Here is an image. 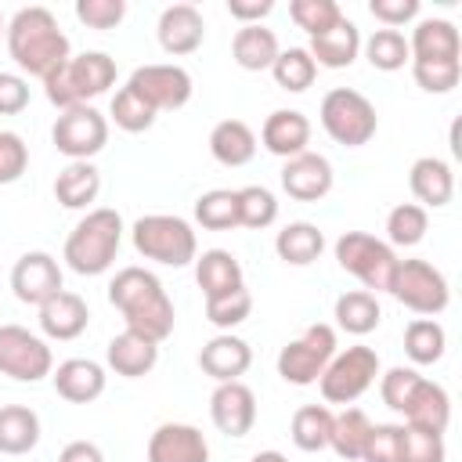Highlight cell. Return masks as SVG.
Returning a JSON list of instances; mask_svg holds the SVG:
<instances>
[{"mask_svg":"<svg viewBox=\"0 0 462 462\" xmlns=\"http://www.w3.org/2000/svg\"><path fill=\"white\" fill-rule=\"evenodd\" d=\"M76 18L87 29H116L126 18V0H76Z\"/></svg>","mask_w":462,"mask_h":462,"instance_id":"50","label":"cell"},{"mask_svg":"<svg viewBox=\"0 0 462 462\" xmlns=\"http://www.w3.org/2000/svg\"><path fill=\"white\" fill-rule=\"evenodd\" d=\"M336 325L343 328V332H350V336H368V332H375L379 328V321H383V307H379V300H375V292H368V289H350V292H343L339 300H336Z\"/></svg>","mask_w":462,"mask_h":462,"instance_id":"34","label":"cell"},{"mask_svg":"<svg viewBox=\"0 0 462 462\" xmlns=\"http://www.w3.org/2000/svg\"><path fill=\"white\" fill-rule=\"evenodd\" d=\"M249 314H253V296H249L245 285L235 289V292H227V296L206 300V318H209L217 328H224V332H231L235 325H242Z\"/></svg>","mask_w":462,"mask_h":462,"instance_id":"46","label":"cell"},{"mask_svg":"<svg viewBox=\"0 0 462 462\" xmlns=\"http://www.w3.org/2000/svg\"><path fill=\"white\" fill-rule=\"evenodd\" d=\"M357 51H361V32H357V25L346 14L332 29L310 36V47H307L314 65H321V69H350Z\"/></svg>","mask_w":462,"mask_h":462,"instance_id":"26","label":"cell"},{"mask_svg":"<svg viewBox=\"0 0 462 462\" xmlns=\"http://www.w3.org/2000/svg\"><path fill=\"white\" fill-rule=\"evenodd\" d=\"M101 191V173L94 162H69L54 177V199L65 209H87Z\"/></svg>","mask_w":462,"mask_h":462,"instance_id":"33","label":"cell"},{"mask_svg":"<svg viewBox=\"0 0 462 462\" xmlns=\"http://www.w3.org/2000/svg\"><path fill=\"white\" fill-rule=\"evenodd\" d=\"M368 14L383 22V29H397L419 14V0H368Z\"/></svg>","mask_w":462,"mask_h":462,"instance_id":"52","label":"cell"},{"mask_svg":"<svg viewBox=\"0 0 462 462\" xmlns=\"http://www.w3.org/2000/svg\"><path fill=\"white\" fill-rule=\"evenodd\" d=\"M148 462H209V444L188 422H162L148 437Z\"/></svg>","mask_w":462,"mask_h":462,"instance_id":"18","label":"cell"},{"mask_svg":"<svg viewBox=\"0 0 462 462\" xmlns=\"http://www.w3.org/2000/svg\"><path fill=\"white\" fill-rule=\"evenodd\" d=\"M448 350V332L440 321L433 318H415L408 321L404 328V354L415 361V365H437Z\"/></svg>","mask_w":462,"mask_h":462,"instance_id":"36","label":"cell"},{"mask_svg":"<svg viewBox=\"0 0 462 462\" xmlns=\"http://www.w3.org/2000/svg\"><path fill=\"white\" fill-rule=\"evenodd\" d=\"M87 321H90V307L79 292H54L47 303H40V328L47 339H58V343H69L76 336L87 332Z\"/></svg>","mask_w":462,"mask_h":462,"instance_id":"20","label":"cell"},{"mask_svg":"<svg viewBox=\"0 0 462 462\" xmlns=\"http://www.w3.org/2000/svg\"><path fill=\"white\" fill-rule=\"evenodd\" d=\"M51 379H54L58 397H65L69 404H90V401H97L105 393V383H108L105 368L97 361H90V357H69V361H61L51 372Z\"/></svg>","mask_w":462,"mask_h":462,"instance_id":"22","label":"cell"},{"mask_svg":"<svg viewBox=\"0 0 462 462\" xmlns=\"http://www.w3.org/2000/svg\"><path fill=\"white\" fill-rule=\"evenodd\" d=\"M401 433L404 426L397 422H372L361 462H401Z\"/></svg>","mask_w":462,"mask_h":462,"instance_id":"49","label":"cell"},{"mask_svg":"<svg viewBox=\"0 0 462 462\" xmlns=\"http://www.w3.org/2000/svg\"><path fill=\"white\" fill-rule=\"evenodd\" d=\"M195 282H199V289H202L206 300L227 296V292H235V289L245 285L242 263L227 249H206L202 256H195Z\"/></svg>","mask_w":462,"mask_h":462,"instance_id":"27","label":"cell"},{"mask_svg":"<svg viewBox=\"0 0 462 462\" xmlns=\"http://www.w3.org/2000/svg\"><path fill=\"white\" fill-rule=\"evenodd\" d=\"M209 155L220 166H231V170L253 162V155H256V134H253V126L242 123V119H220L209 130Z\"/></svg>","mask_w":462,"mask_h":462,"instance_id":"29","label":"cell"},{"mask_svg":"<svg viewBox=\"0 0 462 462\" xmlns=\"http://www.w3.org/2000/svg\"><path fill=\"white\" fill-rule=\"evenodd\" d=\"M408 51H411V61H458L462 40H458L455 22H448V18H422L411 29Z\"/></svg>","mask_w":462,"mask_h":462,"instance_id":"25","label":"cell"},{"mask_svg":"<svg viewBox=\"0 0 462 462\" xmlns=\"http://www.w3.org/2000/svg\"><path fill=\"white\" fill-rule=\"evenodd\" d=\"M195 220L206 231H231L238 227V195L231 188H213L195 199Z\"/></svg>","mask_w":462,"mask_h":462,"instance_id":"41","label":"cell"},{"mask_svg":"<svg viewBox=\"0 0 462 462\" xmlns=\"http://www.w3.org/2000/svg\"><path fill=\"white\" fill-rule=\"evenodd\" d=\"M249 462H289V458H285L282 451H256Z\"/></svg>","mask_w":462,"mask_h":462,"instance_id":"56","label":"cell"},{"mask_svg":"<svg viewBox=\"0 0 462 462\" xmlns=\"http://www.w3.org/2000/svg\"><path fill=\"white\" fill-rule=\"evenodd\" d=\"M40 444V415L29 404L0 408V455H29Z\"/></svg>","mask_w":462,"mask_h":462,"instance_id":"32","label":"cell"},{"mask_svg":"<svg viewBox=\"0 0 462 462\" xmlns=\"http://www.w3.org/2000/svg\"><path fill=\"white\" fill-rule=\"evenodd\" d=\"M11 289L29 307L47 303L54 292H61V267H58V260L51 253H43V249L22 253L14 260V267H11Z\"/></svg>","mask_w":462,"mask_h":462,"instance_id":"14","label":"cell"},{"mask_svg":"<svg viewBox=\"0 0 462 462\" xmlns=\"http://www.w3.org/2000/svg\"><path fill=\"white\" fill-rule=\"evenodd\" d=\"M448 422H451V397H448V390L440 383H433V379L422 375L411 404L404 408V426H415V430H426V433H440L444 437Z\"/></svg>","mask_w":462,"mask_h":462,"instance_id":"28","label":"cell"},{"mask_svg":"<svg viewBox=\"0 0 462 462\" xmlns=\"http://www.w3.org/2000/svg\"><path fill=\"white\" fill-rule=\"evenodd\" d=\"M7 54L29 76H47L61 61H69V36L47 7H22L7 22Z\"/></svg>","mask_w":462,"mask_h":462,"instance_id":"2","label":"cell"},{"mask_svg":"<svg viewBox=\"0 0 462 462\" xmlns=\"http://www.w3.org/2000/svg\"><path fill=\"white\" fill-rule=\"evenodd\" d=\"M332 354H336V328L325 321L307 325L303 336H296L278 350V375L292 386H310L321 379Z\"/></svg>","mask_w":462,"mask_h":462,"instance_id":"9","label":"cell"},{"mask_svg":"<svg viewBox=\"0 0 462 462\" xmlns=\"http://www.w3.org/2000/svg\"><path fill=\"white\" fill-rule=\"evenodd\" d=\"M368 430H372V419H368L361 408H343L339 415H332V437H328V448H332L339 458L357 462L361 451H365Z\"/></svg>","mask_w":462,"mask_h":462,"instance_id":"35","label":"cell"},{"mask_svg":"<svg viewBox=\"0 0 462 462\" xmlns=\"http://www.w3.org/2000/svg\"><path fill=\"white\" fill-rule=\"evenodd\" d=\"M51 141L61 155H69L72 162H90L105 144H108V119L94 108V105H76L65 108L54 119Z\"/></svg>","mask_w":462,"mask_h":462,"instance_id":"11","label":"cell"},{"mask_svg":"<svg viewBox=\"0 0 462 462\" xmlns=\"http://www.w3.org/2000/svg\"><path fill=\"white\" fill-rule=\"evenodd\" d=\"M271 76L282 90L289 94H303L314 79H318V65L314 58L307 54V47H289V51H278L274 65H271Z\"/></svg>","mask_w":462,"mask_h":462,"instance_id":"39","label":"cell"},{"mask_svg":"<svg viewBox=\"0 0 462 462\" xmlns=\"http://www.w3.org/2000/svg\"><path fill=\"white\" fill-rule=\"evenodd\" d=\"M209 419L220 433L227 437H245L256 422V393L235 379V383H217L213 397H209Z\"/></svg>","mask_w":462,"mask_h":462,"instance_id":"15","label":"cell"},{"mask_svg":"<svg viewBox=\"0 0 462 462\" xmlns=\"http://www.w3.org/2000/svg\"><path fill=\"white\" fill-rule=\"evenodd\" d=\"M227 11L242 25H260V18H267L274 11V4L271 0H227Z\"/></svg>","mask_w":462,"mask_h":462,"instance_id":"54","label":"cell"},{"mask_svg":"<svg viewBox=\"0 0 462 462\" xmlns=\"http://www.w3.org/2000/svg\"><path fill=\"white\" fill-rule=\"evenodd\" d=\"M411 76L426 94H448L462 79V61H411Z\"/></svg>","mask_w":462,"mask_h":462,"instance_id":"48","label":"cell"},{"mask_svg":"<svg viewBox=\"0 0 462 462\" xmlns=\"http://www.w3.org/2000/svg\"><path fill=\"white\" fill-rule=\"evenodd\" d=\"M126 87L130 90H137L155 112H173V108H184L188 101H191V76H188V69H180V65H166V61H159V65H141V69H134L130 72V79H126Z\"/></svg>","mask_w":462,"mask_h":462,"instance_id":"13","label":"cell"},{"mask_svg":"<svg viewBox=\"0 0 462 462\" xmlns=\"http://www.w3.org/2000/svg\"><path fill=\"white\" fill-rule=\"evenodd\" d=\"M0 32H7V22H4V11H0Z\"/></svg>","mask_w":462,"mask_h":462,"instance_id":"57","label":"cell"},{"mask_svg":"<svg viewBox=\"0 0 462 462\" xmlns=\"http://www.w3.org/2000/svg\"><path fill=\"white\" fill-rule=\"evenodd\" d=\"M108 116L116 119V126H119V130H126V134H144V130L155 123V116H159V112H155V108H152L137 90L123 87V90H116Z\"/></svg>","mask_w":462,"mask_h":462,"instance_id":"43","label":"cell"},{"mask_svg":"<svg viewBox=\"0 0 462 462\" xmlns=\"http://www.w3.org/2000/svg\"><path fill=\"white\" fill-rule=\"evenodd\" d=\"M278 36H274V29H267V25H242L238 32H235V40H231V58H235V65L238 69H245V72H263V69H271L274 65V58H278Z\"/></svg>","mask_w":462,"mask_h":462,"instance_id":"30","label":"cell"},{"mask_svg":"<svg viewBox=\"0 0 462 462\" xmlns=\"http://www.w3.org/2000/svg\"><path fill=\"white\" fill-rule=\"evenodd\" d=\"M282 188L296 202H318L332 191V162L318 152H300L282 166Z\"/></svg>","mask_w":462,"mask_h":462,"instance_id":"16","label":"cell"},{"mask_svg":"<svg viewBox=\"0 0 462 462\" xmlns=\"http://www.w3.org/2000/svg\"><path fill=\"white\" fill-rule=\"evenodd\" d=\"M292 444L300 451H321L328 448V437H332V411L328 404H303L292 411Z\"/></svg>","mask_w":462,"mask_h":462,"instance_id":"37","label":"cell"},{"mask_svg":"<svg viewBox=\"0 0 462 462\" xmlns=\"http://www.w3.org/2000/svg\"><path fill=\"white\" fill-rule=\"evenodd\" d=\"M375 375H379V354L372 346H346L332 354L318 386L328 404H354L375 383Z\"/></svg>","mask_w":462,"mask_h":462,"instance_id":"10","label":"cell"},{"mask_svg":"<svg viewBox=\"0 0 462 462\" xmlns=\"http://www.w3.org/2000/svg\"><path fill=\"white\" fill-rule=\"evenodd\" d=\"M58 462H105V451L94 440H72L61 448Z\"/></svg>","mask_w":462,"mask_h":462,"instance_id":"55","label":"cell"},{"mask_svg":"<svg viewBox=\"0 0 462 462\" xmlns=\"http://www.w3.org/2000/svg\"><path fill=\"white\" fill-rule=\"evenodd\" d=\"M260 141L271 155L292 159V155L307 152V144H310V119L296 108H274L260 126Z\"/></svg>","mask_w":462,"mask_h":462,"instance_id":"21","label":"cell"},{"mask_svg":"<svg viewBox=\"0 0 462 462\" xmlns=\"http://www.w3.org/2000/svg\"><path fill=\"white\" fill-rule=\"evenodd\" d=\"M419 383H422V375H419L415 368L397 365V368H390V372H383V375H379V397H383V404H386V408H393V411H401V415H404V408L411 404V397H415Z\"/></svg>","mask_w":462,"mask_h":462,"instance_id":"45","label":"cell"},{"mask_svg":"<svg viewBox=\"0 0 462 462\" xmlns=\"http://www.w3.org/2000/svg\"><path fill=\"white\" fill-rule=\"evenodd\" d=\"M29 105V83L18 72H0V116H18Z\"/></svg>","mask_w":462,"mask_h":462,"instance_id":"53","label":"cell"},{"mask_svg":"<svg viewBox=\"0 0 462 462\" xmlns=\"http://www.w3.org/2000/svg\"><path fill=\"white\" fill-rule=\"evenodd\" d=\"M321 126L325 134L336 141V144H346V148H361L375 137L379 130V116H375V105L354 90V87H332L325 97H321Z\"/></svg>","mask_w":462,"mask_h":462,"instance_id":"6","label":"cell"},{"mask_svg":"<svg viewBox=\"0 0 462 462\" xmlns=\"http://www.w3.org/2000/svg\"><path fill=\"white\" fill-rule=\"evenodd\" d=\"M108 303L123 314L126 328L162 343L173 332V300L162 282L144 267H123L108 282Z\"/></svg>","mask_w":462,"mask_h":462,"instance_id":"1","label":"cell"},{"mask_svg":"<svg viewBox=\"0 0 462 462\" xmlns=\"http://www.w3.org/2000/svg\"><path fill=\"white\" fill-rule=\"evenodd\" d=\"M426 231H430V213L419 202H401L386 213V245L411 249L426 238Z\"/></svg>","mask_w":462,"mask_h":462,"instance_id":"38","label":"cell"},{"mask_svg":"<svg viewBox=\"0 0 462 462\" xmlns=\"http://www.w3.org/2000/svg\"><path fill=\"white\" fill-rule=\"evenodd\" d=\"M155 36H159V47L173 58L180 54H191L202 47L206 40V22L199 14L195 4H170L162 14H159V25H155Z\"/></svg>","mask_w":462,"mask_h":462,"instance_id":"17","label":"cell"},{"mask_svg":"<svg viewBox=\"0 0 462 462\" xmlns=\"http://www.w3.org/2000/svg\"><path fill=\"white\" fill-rule=\"evenodd\" d=\"M401 462H448L444 437L415 430V426H404V433H401Z\"/></svg>","mask_w":462,"mask_h":462,"instance_id":"47","label":"cell"},{"mask_svg":"<svg viewBox=\"0 0 462 462\" xmlns=\"http://www.w3.org/2000/svg\"><path fill=\"white\" fill-rule=\"evenodd\" d=\"M365 58L379 72H397L411 61V51H408V40L401 29H375L365 40Z\"/></svg>","mask_w":462,"mask_h":462,"instance_id":"40","label":"cell"},{"mask_svg":"<svg viewBox=\"0 0 462 462\" xmlns=\"http://www.w3.org/2000/svg\"><path fill=\"white\" fill-rule=\"evenodd\" d=\"M253 365V350L242 336H231V332H220L213 336L202 350H199V368L213 379V383H235L249 372Z\"/></svg>","mask_w":462,"mask_h":462,"instance_id":"19","label":"cell"},{"mask_svg":"<svg viewBox=\"0 0 462 462\" xmlns=\"http://www.w3.org/2000/svg\"><path fill=\"white\" fill-rule=\"evenodd\" d=\"M119 242H123V217L108 206H97L90 209L65 238V253L61 260L83 274V278H94V274H105L112 263H116V253H119Z\"/></svg>","mask_w":462,"mask_h":462,"instance_id":"3","label":"cell"},{"mask_svg":"<svg viewBox=\"0 0 462 462\" xmlns=\"http://www.w3.org/2000/svg\"><path fill=\"white\" fill-rule=\"evenodd\" d=\"M235 195H238V227L263 231L278 220V199L263 184H245Z\"/></svg>","mask_w":462,"mask_h":462,"instance_id":"42","label":"cell"},{"mask_svg":"<svg viewBox=\"0 0 462 462\" xmlns=\"http://www.w3.org/2000/svg\"><path fill=\"white\" fill-rule=\"evenodd\" d=\"M336 260L346 274H354L368 292H386L393 267H397V253L393 245H386L383 238L368 235V231H343L336 238Z\"/></svg>","mask_w":462,"mask_h":462,"instance_id":"7","label":"cell"},{"mask_svg":"<svg viewBox=\"0 0 462 462\" xmlns=\"http://www.w3.org/2000/svg\"><path fill=\"white\" fill-rule=\"evenodd\" d=\"M54 372V354L47 339L22 325H0V375L18 383H40Z\"/></svg>","mask_w":462,"mask_h":462,"instance_id":"12","label":"cell"},{"mask_svg":"<svg viewBox=\"0 0 462 462\" xmlns=\"http://www.w3.org/2000/svg\"><path fill=\"white\" fill-rule=\"evenodd\" d=\"M408 188H411V195L419 199L422 209H440L455 195V173H451V166L444 159L422 155L408 170Z\"/></svg>","mask_w":462,"mask_h":462,"instance_id":"24","label":"cell"},{"mask_svg":"<svg viewBox=\"0 0 462 462\" xmlns=\"http://www.w3.org/2000/svg\"><path fill=\"white\" fill-rule=\"evenodd\" d=\"M29 166V148L14 130H0V184H14Z\"/></svg>","mask_w":462,"mask_h":462,"instance_id":"51","label":"cell"},{"mask_svg":"<svg viewBox=\"0 0 462 462\" xmlns=\"http://www.w3.org/2000/svg\"><path fill=\"white\" fill-rule=\"evenodd\" d=\"M105 357H108V368H112L116 375H123V379H141V375H148V372L155 368V361H159V343L148 339V336H141V332H134V328H123L119 336L108 339Z\"/></svg>","mask_w":462,"mask_h":462,"instance_id":"23","label":"cell"},{"mask_svg":"<svg viewBox=\"0 0 462 462\" xmlns=\"http://www.w3.org/2000/svg\"><path fill=\"white\" fill-rule=\"evenodd\" d=\"M274 253L292 267H307L325 253V235L310 220H292L274 235Z\"/></svg>","mask_w":462,"mask_h":462,"instance_id":"31","label":"cell"},{"mask_svg":"<svg viewBox=\"0 0 462 462\" xmlns=\"http://www.w3.org/2000/svg\"><path fill=\"white\" fill-rule=\"evenodd\" d=\"M289 18H292L307 36H318V32L332 29V25L343 18V11H339L336 0H292V4H289Z\"/></svg>","mask_w":462,"mask_h":462,"instance_id":"44","label":"cell"},{"mask_svg":"<svg viewBox=\"0 0 462 462\" xmlns=\"http://www.w3.org/2000/svg\"><path fill=\"white\" fill-rule=\"evenodd\" d=\"M386 292H390L397 303H404L408 310L422 314V318L440 314V310L448 307V300H451L448 278H444L430 260H397Z\"/></svg>","mask_w":462,"mask_h":462,"instance_id":"8","label":"cell"},{"mask_svg":"<svg viewBox=\"0 0 462 462\" xmlns=\"http://www.w3.org/2000/svg\"><path fill=\"white\" fill-rule=\"evenodd\" d=\"M130 238L144 260H155L162 267H184L199 256V242H195L191 224L184 217H173V213H148V217L134 220Z\"/></svg>","mask_w":462,"mask_h":462,"instance_id":"5","label":"cell"},{"mask_svg":"<svg viewBox=\"0 0 462 462\" xmlns=\"http://www.w3.org/2000/svg\"><path fill=\"white\" fill-rule=\"evenodd\" d=\"M112 83H116V58H108L105 51H83L43 76V94L51 105L65 112L105 94Z\"/></svg>","mask_w":462,"mask_h":462,"instance_id":"4","label":"cell"}]
</instances>
